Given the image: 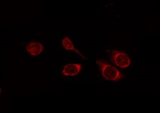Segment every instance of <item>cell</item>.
I'll return each instance as SVG.
<instances>
[{
    "label": "cell",
    "instance_id": "cell-1",
    "mask_svg": "<svg viewBox=\"0 0 160 113\" xmlns=\"http://www.w3.org/2000/svg\"><path fill=\"white\" fill-rule=\"evenodd\" d=\"M102 76L106 80L118 81L123 79L125 76L118 69L102 60L98 61Z\"/></svg>",
    "mask_w": 160,
    "mask_h": 113
},
{
    "label": "cell",
    "instance_id": "cell-2",
    "mask_svg": "<svg viewBox=\"0 0 160 113\" xmlns=\"http://www.w3.org/2000/svg\"><path fill=\"white\" fill-rule=\"evenodd\" d=\"M111 57L115 64L122 69L128 67L131 63L129 56L122 51H112Z\"/></svg>",
    "mask_w": 160,
    "mask_h": 113
},
{
    "label": "cell",
    "instance_id": "cell-3",
    "mask_svg": "<svg viewBox=\"0 0 160 113\" xmlns=\"http://www.w3.org/2000/svg\"><path fill=\"white\" fill-rule=\"evenodd\" d=\"M82 68V65L75 63L69 64L63 68L62 73L64 76H76L80 73Z\"/></svg>",
    "mask_w": 160,
    "mask_h": 113
},
{
    "label": "cell",
    "instance_id": "cell-4",
    "mask_svg": "<svg viewBox=\"0 0 160 113\" xmlns=\"http://www.w3.org/2000/svg\"><path fill=\"white\" fill-rule=\"evenodd\" d=\"M26 50L32 56H37L41 54L44 51V47L41 43L37 42H32L27 46Z\"/></svg>",
    "mask_w": 160,
    "mask_h": 113
},
{
    "label": "cell",
    "instance_id": "cell-5",
    "mask_svg": "<svg viewBox=\"0 0 160 113\" xmlns=\"http://www.w3.org/2000/svg\"><path fill=\"white\" fill-rule=\"evenodd\" d=\"M62 44L63 47L66 49L67 51H74L76 53H77L79 55H80L83 58L84 56L82 54H81V52L78 51L76 48L75 47L74 44L73 43L72 41L71 40L69 39L68 37H66L63 38V40L62 41Z\"/></svg>",
    "mask_w": 160,
    "mask_h": 113
}]
</instances>
